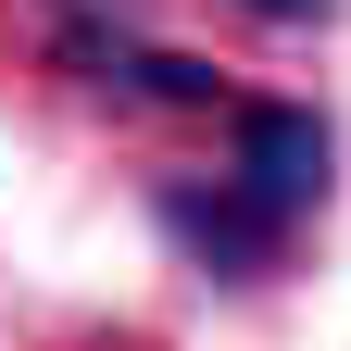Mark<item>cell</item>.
Returning a JSON list of instances; mask_svg holds the SVG:
<instances>
[{
	"mask_svg": "<svg viewBox=\"0 0 351 351\" xmlns=\"http://www.w3.org/2000/svg\"><path fill=\"white\" fill-rule=\"evenodd\" d=\"M326 163H339V138H326L314 101H239V113H226V189H239L276 239H301V226L326 213Z\"/></svg>",
	"mask_w": 351,
	"mask_h": 351,
	"instance_id": "obj_1",
	"label": "cell"
},
{
	"mask_svg": "<svg viewBox=\"0 0 351 351\" xmlns=\"http://www.w3.org/2000/svg\"><path fill=\"white\" fill-rule=\"evenodd\" d=\"M239 13H263V25H326L339 0H239Z\"/></svg>",
	"mask_w": 351,
	"mask_h": 351,
	"instance_id": "obj_2",
	"label": "cell"
}]
</instances>
